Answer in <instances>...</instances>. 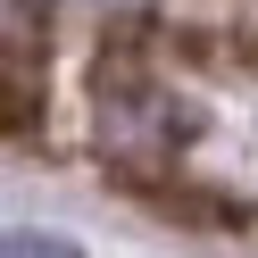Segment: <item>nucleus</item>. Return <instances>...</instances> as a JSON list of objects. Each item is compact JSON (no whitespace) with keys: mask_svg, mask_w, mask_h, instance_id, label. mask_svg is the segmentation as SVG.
I'll use <instances>...</instances> for the list:
<instances>
[{"mask_svg":"<svg viewBox=\"0 0 258 258\" xmlns=\"http://www.w3.org/2000/svg\"><path fill=\"white\" fill-rule=\"evenodd\" d=\"M0 258H84V250H75L67 233H34V225H25V233H9V250H0Z\"/></svg>","mask_w":258,"mask_h":258,"instance_id":"obj_1","label":"nucleus"}]
</instances>
